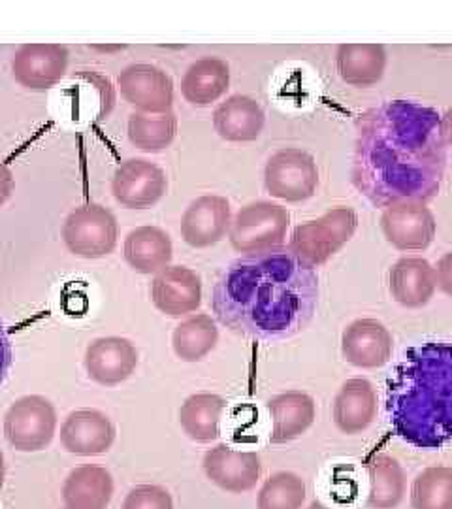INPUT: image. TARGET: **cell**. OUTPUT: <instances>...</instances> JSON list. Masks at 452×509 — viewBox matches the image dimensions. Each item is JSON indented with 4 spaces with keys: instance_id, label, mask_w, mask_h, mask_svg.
<instances>
[{
    "instance_id": "obj_1",
    "label": "cell",
    "mask_w": 452,
    "mask_h": 509,
    "mask_svg": "<svg viewBox=\"0 0 452 509\" xmlns=\"http://www.w3.org/2000/svg\"><path fill=\"white\" fill-rule=\"evenodd\" d=\"M446 144L441 115L413 100H388L356 121L351 177L377 208L424 202L441 191Z\"/></svg>"
},
{
    "instance_id": "obj_2",
    "label": "cell",
    "mask_w": 452,
    "mask_h": 509,
    "mask_svg": "<svg viewBox=\"0 0 452 509\" xmlns=\"http://www.w3.org/2000/svg\"><path fill=\"white\" fill-rule=\"evenodd\" d=\"M317 304L319 275L289 248L237 259L211 293V307L221 325L264 341L301 332L313 319Z\"/></svg>"
},
{
    "instance_id": "obj_3",
    "label": "cell",
    "mask_w": 452,
    "mask_h": 509,
    "mask_svg": "<svg viewBox=\"0 0 452 509\" xmlns=\"http://www.w3.org/2000/svg\"><path fill=\"white\" fill-rule=\"evenodd\" d=\"M387 413L396 436L417 449L452 439V344L407 349L387 387Z\"/></svg>"
},
{
    "instance_id": "obj_4",
    "label": "cell",
    "mask_w": 452,
    "mask_h": 509,
    "mask_svg": "<svg viewBox=\"0 0 452 509\" xmlns=\"http://www.w3.org/2000/svg\"><path fill=\"white\" fill-rule=\"evenodd\" d=\"M356 229V211L347 206H337L317 219L300 223L290 234L289 251L303 264L317 268L330 261L353 238Z\"/></svg>"
},
{
    "instance_id": "obj_5",
    "label": "cell",
    "mask_w": 452,
    "mask_h": 509,
    "mask_svg": "<svg viewBox=\"0 0 452 509\" xmlns=\"http://www.w3.org/2000/svg\"><path fill=\"white\" fill-rule=\"evenodd\" d=\"M290 227V211L281 204L256 200L240 208L230 227L228 240L234 251L260 255L283 248Z\"/></svg>"
},
{
    "instance_id": "obj_6",
    "label": "cell",
    "mask_w": 452,
    "mask_h": 509,
    "mask_svg": "<svg viewBox=\"0 0 452 509\" xmlns=\"http://www.w3.org/2000/svg\"><path fill=\"white\" fill-rule=\"evenodd\" d=\"M119 225L110 208L87 202L74 208L62 225L66 249L81 259H102L117 245Z\"/></svg>"
},
{
    "instance_id": "obj_7",
    "label": "cell",
    "mask_w": 452,
    "mask_h": 509,
    "mask_svg": "<svg viewBox=\"0 0 452 509\" xmlns=\"http://www.w3.org/2000/svg\"><path fill=\"white\" fill-rule=\"evenodd\" d=\"M57 434L55 405L40 394L15 400L4 415V437L21 453H38Z\"/></svg>"
},
{
    "instance_id": "obj_8",
    "label": "cell",
    "mask_w": 452,
    "mask_h": 509,
    "mask_svg": "<svg viewBox=\"0 0 452 509\" xmlns=\"http://www.w3.org/2000/svg\"><path fill=\"white\" fill-rule=\"evenodd\" d=\"M264 187L285 202H305L317 193L319 168L313 155L300 147L276 151L264 166Z\"/></svg>"
},
{
    "instance_id": "obj_9",
    "label": "cell",
    "mask_w": 452,
    "mask_h": 509,
    "mask_svg": "<svg viewBox=\"0 0 452 509\" xmlns=\"http://www.w3.org/2000/svg\"><path fill=\"white\" fill-rule=\"evenodd\" d=\"M380 230L398 251H424L432 245L437 223L424 202H396L383 209Z\"/></svg>"
},
{
    "instance_id": "obj_10",
    "label": "cell",
    "mask_w": 452,
    "mask_h": 509,
    "mask_svg": "<svg viewBox=\"0 0 452 509\" xmlns=\"http://www.w3.org/2000/svg\"><path fill=\"white\" fill-rule=\"evenodd\" d=\"M166 172L158 164L145 159H128L113 172V198L128 209L151 208L166 195Z\"/></svg>"
},
{
    "instance_id": "obj_11",
    "label": "cell",
    "mask_w": 452,
    "mask_h": 509,
    "mask_svg": "<svg viewBox=\"0 0 452 509\" xmlns=\"http://www.w3.org/2000/svg\"><path fill=\"white\" fill-rule=\"evenodd\" d=\"M117 89L142 113H168L174 106V81L162 68L147 63L128 65L117 76Z\"/></svg>"
},
{
    "instance_id": "obj_12",
    "label": "cell",
    "mask_w": 452,
    "mask_h": 509,
    "mask_svg": "<svg viewBox=\"0 0 452 509\" xmlns=\"http://www.w3.org/2000/svg\"><path fill=\"white\" fill-rule=\"evenodd\" d=\"M68 49L60 44H25L12 59L15 81L31 91H47L65 78Z\"/></svg>"
},
{
    "instance_id": "obj_13",
    "label": "cell",
    "mask_w": 452,
    "mask_h": 509,
    "mask_svg": "<svg viewBox=\"0 0 452 509\" xmlns=\"http://www.w3.org/2000/svg\"><path fill=\"white\" fill-rule=\"evenodd\" d=\"M232 219V208L224 196H198L183 211L181 238L194 249L211 248L228 236Z\"/></svg>"
},
{
    "instance_id": "obj_14",
    "label": "cell",
    "mask_w": 452,
    "mask_h": 509,
    "mask_svg": "<svg viewBox=\"0 0 452 509\" xmlns=\"http://www.w3.org/2000/svg\"><path fill=\"white\" fill-rule=\"evenodd\" d=\"M203 471L211 483L234 494L255 489L262 476L260 457L253 451L232 449L221 444L210 449L203 457Z\"/></svg>"
},
{
    "instance_id": "obj_15",
    "label": "cell",
    "mask_w": 452,
    "mask_h": 509,
    "mask_svg": "<svg viewBox=\"0 0 452 509\" xmlns=\"http://www.w3.org/2000/svg\"><path fill=\"white\" fill-rule=\"evenodd\" d=\"M151 300L168 317H185L202 304V280L192 268L168 266L151 281Z\"/></svg>"
},
{
    "instance_id": "obj_16",
    "label": "cell",
    "mask_w": 452,
    "mask_h": 509,
    "mask_svg": "<svg viewBox=\"0 0 452 509\" xmlns=\"http://www.w3.org/2000/svg\"><path fill=\"white\" fill-rule=\"evenodd\" d=\"M392 334L380 321L356 319L341 334V355L362 370L383 368L392 359Z\"/></svg>"
},
{
    "instance_id": "obj_17",
    "label": "cell",
    "mask_w": 452,
    "mask_h": 509,
    "mask_svg": "<svg viewBox=\"0 0 452 509\" xmlns=\"http://www.w3.org/2000/svg\"><path fill=\"white\" fill-rule=\"evenodd\" d=\"M138 366V351L131 339L121 336L94 339L85 351L87 375L102 387H117L131 378Z\"/></svg>"
},
{
    "instance_id": "obj_18",
    "label": "cell",
    "mask_w": 452,
    "mask_h": 509,
    "mask_svg": "<svg viewBox=\"0 0 452 509\" xmlns=\"http://www.w3.org/2000/svg\"><path fill=\"white\" fill-rule=\"evenodd\" d=\"M115 424L99 410H76L60 424V444L78 457H99L112 449Z\"/></svg>"
},
{
    "instance_id": "obj_19",
    "label": "cell",
    "mask_w": 452,
    "mask_h": 509,
    "mask_svg": "<svg viewBox=\"0 0 452 509\" xmlns=\"http://www.w3.org/2000/svg\"><path fill=\"white\" fill-rule=\"evenodd\" d=\"M377 391L367 379H347L335 394L332 405L335 426L349 436L367 430L377 417Z\"/></svg>"
},
{
    "instance_id": "obj_20",
    "label": "cell",
    "mask_w": 452,
    "mask_h": 509,
    "mask_svg": "<svg viewBox=\"0 0 452 509\" xmlns=\"http://www.w3.org/2000/svg\"><path fill=\"white\" fill-rule=\"evenodd\" d=\"M437 289L435 270L422 257H401L388 272V291L403 307L426 306Z\"/></svg>"
},
{
    "instance_id": "obj_21",
    "label": "cell",
    "mask_w": 452,
    "mask_h": 509,
    "mask_svg": "<svg viewBox=\"0 0 452 509\" xmlns=\"http://www.w3.org/2000/svg\"><path fill=\"white\" fill-rule=\"evenodd\" d=\"M266 113L255 98L232 95L213 111V129L226 142H255L264 131Z\"/></svg>"
},
{
    "instance_id": "obj_22",
    "label": "cell",
    "mask_w": 452,
    "mask_h": 509,
    "mask_svg": "<svg viewBox=\"0 0 452 509\" xmlns=\"http://www.w3.org/2000/svg\"><path fill=\"white\" fill-rule=\"evenodd\" d=\"M269 442L271 444H289L309 430L317 417L315 400L301 391H289L277 394L268 402Z\"/></svg>"
},
{
    "instance_id": "obj_23",
    "label": "cell",
    "mask_w": 452,
    "mask_h": 509,
    "mask_svg": "<svg viewBox=\"0 0 452 509\" xmlns=\"http://www.w3.org/2000/svg\"><path fill=\"white\" fill-rule=\"evenodd\" d=\"M126 264L144 275H157L170 266L174 257V243L170 234L160 227L145 225L131 230L123 243Z\"/></svg>"
},
{
    "instance_id": "obj_24",
    "label": "cell",
    "mask_w": 452,
    "mask_h": 509,
    "mask_svg": "<svg viewBox=\"0 0 452 509\" xmlns=\"http://www.w3.org/2000/svg\"><path fill=\"white\" fill-rule=\"evenodd\" d=\"M66 509H106L113 498V477L100 466H79L62 485Z\"/></svg>"
},
{
    "instance_id": "obj_25",
    "label": "cell",
    "mask_w": 452,
    "mask_h": 509,
    "mask_svg": "<svg viewBox=\"0 0 452 509\" xmlns=\"http://www.w3.org/2000/svg\"><path fill=\"white\" fill-rule=\"evenodd\" d=\"M340 78L353 87L379 83L387 70V49L380 44H341L335 53Z\"/></svg>"
},
{
    "instance_id": "obj_26",
    "label": "cell",
    "mask_w": 452,
    "mask_h": 509,
    "mask_svg": "<svg viewBox=\"0 0 452 509\" xmlns=\"http://www.w3.org/2000/svg\"><path fill=\"white\" fill-rule=\"evenodd\" d=\"M230 87V66L219 57H202L185 70L181 95L192 106H210Z\"/></svg>"
},
{
    "instance_id": "obj_27",
    "label": "cell",
    "mask_w": 452,
    "mask_h": 509,
    "mask_svg": "<svg viewBox=\"0 0 452 509\" xmlns=\"http://www.w3.org/2000/svg\"><path fill=\"white\" fill-rule=\"evenodd\" d=\"M224 400L219 394L198 392L185 400L179 407V424L196 444H211L221 436V419Z\"/></svg>"
},
{
    "instance_id": "obj_28",
    "label": "cell",
    "mask_w": 452,
    "mask_h": 509,
    "mask_svg": "<svg viewBox=\"0 0 452 509\" xmlns=\"http://www.w3.org/2000/svg\"><path fill=\"white\" fill-rule=\"evenodd\" d=\"M219 344V328L208 314L190 315L181 321L171 334V347L177 359L183 362H198L206 359Z\"/></svg>"
},
{
    "instance_id": "obj_29",
    "label": "cell",
    "mask_w": 452,
    "mask_h": 509,
    "mask_svg": "<svg viewBox=\"0 0 452 509\" xmlns=\"http://www.w3.org/2000/svg\"><path fill=\"white\" fill-rule=\"evenodd\" d=\"M369 494L367 503L375 509H392L405 494V474L398 460L388 455H377L367 462Z\"/></svg>"
},
{
    "instance_id": "obj_30",
    "label": "cell",
    "mask_w": 452,
    "mask_h": 509,
    "mask_svg": "<svg viewBox=\"0 0 452 509\" xmlns=\"http://www.w3.org/2000/svg\"><path fill=\"white\" fill-rule=\"evenodd\" d=\"M177 134V118L168 113H142L134 111L128 118V140L134 147L145 153H158L170 147Z\"/></svg>"
},
{
    "instance_id": "obj_31",
    "label": "cell",
    "mask_w": 452,
    "mask_h": 509,
    "mask_svg": "<svg viewBox=\"0 0 452 509\" xmlns=\"http://www.w3.org/2000/svg\"><path fill=\"white\" fill-rule=\"evenodd\" d=\"M413 509H452V468L433 466L415 477L411 487Z\"/></svg>"
},
{
    "instance_id": "obj_32",
    "label": "cell",
    "mask_w": 452,
    "mask_h": 509,
    "mask_svg": "<svg viewBox=\"0 0 452 509\" xmlns=\"http://www.w3.org/2000/svg\"><path fill=\"white\" fill-rule=\"evenodd\" d=\"M305 502V483L292 471H279L264 483L256 498L258 509H301Z\"/></svg>"
},
{
    "instance_id": "obj_33",
    "label": "cell",
    "mask_w": 452,
    "mask_h": 509,
    "mask_svg": "<svg viewBox=\"0 0 452 509\" xmlns=\"http://www.w3.org/2000/svg\"><path fill=\"white\" fill-rule=\"evenodd\" d=\"M123 509H174L170 492L157 485H140L126 494Z\"/></svg>"
},
{
    "instance_id": "obj_34",
    "label": "cell",
    "mask_w": 452,
    "mask_h": 509,
    "mask_svg": "<svg viewBox=\"0 0 452 509\" xmlns=\"http://www.w3.org/2000/svg\"><path fill=\"white\" fill-rule=\"evenodd\" d=\"M433 270H435L437 287L445 294L452 296V251H446L433 266Z\"/></svg>"
},
{
    "instance_id": "obj_35",
    "label": "cell",
    "mask_w": 452,
    "mask_h": 509,
    "mask_svg": "<svg viewBox=\"0 0 452 509\" xmlns=\"http://www.w3.org/2000/svg\"><path fill=\"white\" fill-rule=\"evenodd\" d=\"M13 362V353H12V344H10V338H8V332L4 325L0 323V385L6 381L8 373H10V368H12Z\"/></svg>"
},
{
    "instance_id": "obj_36",
    "label": "cell",
    "mask_w": 452,
    "mask_h": 509,
    "mask_svg": "<svg viewBox=\"0 0 452 509\" xmlns=\"http://www.w3.org/2000/svg\"><path fill=\"white\" fill-rule=\"evenodd\" d=\"M13 189H15V179H13L12 170L4 163H0V206L10 200Z\"/></svg>"
},
{
    "instance_id": "obj_37",
    "label": "cell",
    "mask_w": 452,
    "mask_h": 509,
    "mask_svg": "<svg viewBox=\"0 0 452 509\" xmlns=\"http://www.w3.org/2000/svg\"><path fill=\"white\" fill-rule=\"evenodd\" d=\"M441 134H443V140H445L446 147L451 145L452 147V108L441 115Z\"/></svg>"
},
{
    "instance_id": "obj_38",
    "label": "cell",
    "mask_w": 452,
    "mask_h": 509,
    "mask_svg": "<svg viewBox=\"0 0 452 509\" xmlns=\"http://www.w3.org/2000/svg\"><path fill=\"white\" fill-rule=\"evenodd\" d=\"M4 474H6V464H4V457H2V453H0V489H2V485H4Z\"/></svg>"
},
{
    "instance_id": "obj_39",
    "label": "cell",
    "mask_w": 452,
    "mask_h": 509,
    "mask_svg": "<svg viewBox=\"0 0 452 509\" xmlns=\"http://www.w3.org/2000/svg\"><path fill=\"white\" fill-rule=\"evenodd\" d=\"M94 49H100V51H121L123 46H94Z\"/></svg>"
},
{
    "instance_id": "obj_40",
    "label": "cell",
    "mask_w": 452,
    "mask_h": 509,
    "mask_svg": "<svg viewBox=\"0 0 452 509\" xmlns=\"http://www.w3.org/2000/svg\"><path fill=\"white\" fill-rule=\"evenodd\" d=\"M309 509H332V508H326V506H322V503L315 502V503H311V508Z\"/></svg>"
}]
</instances>
